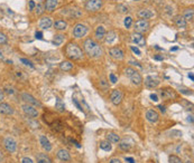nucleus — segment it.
Listing matches in <instances>:
<instances>
[{"label":"nucleus","mask_w":194,"mask_h":163,"mask_svg":"<svg viewBox=\"0 0 194 163\" xmlns=\"http://www.w3.org/2000/svg\"><path fill=\"white\" fill-rule=\"evenodd\" d=\"M83 46H84V52L91 58H100L103 55V50H102V47L100 46V44L95 42L92 38L85 39Z\"/></svg>","instance_id":"1"},{"label":"nucleus","mask_w":194,"mask_h":163,"mask_svg":"<svg viewBox=\"0 0 194 163\" xmlns=\"http://www.w3.org/2000/svg\"><path fill=\"white\" fill-rule=\"evenodd\" d=\"M65 55L72 60H79L83 57L82 49L74 43H68L65 46Z\"/></svg>","instance_id":"2"},{"label":"nucleus","mask_w":194,"mask_h":163,"mask_svg":"<svg viewBox=\"0 0 194 163\" xmlns=\"http://www.w3.org/2000/svg\"><path fill=\"white\" fill-rule=\"evenodd\" d=\"M125 74H126V76L129 79H130V82L136 86H139L142 85V83H143V77H142V75L136 70L135 68H133V67H127L125 69Z\"/></svg>","instance_id":"3"},{"label":"nucleus","mask_w":194,"mask_h":163,"mask_svg":"<svg viewBox=\"0 0 194 163\" xmlns=\"http://www.w3.org/2000/svg\"><path fill=\"white\" fill-rule=\"evenodd\" d=\"M149 27H151V25H149L148 20H145V19H139L134 24L135 33H138V34H144V33L148 31Z\"/></svg>","instance_id":"4"},{"label":"nucleus","mask_w":194,"mask_h":163,"mask_svg":"<svg viewBox=\"0 0 194 163\" xmlns=\"http://www.w3.org/2000/svg\"><path fill=\"white\" fill-rule=\"evenodd\" d=\"M103 1L102 0H88L85 3V9L90 12H97L102 8Z\"/></svg>","instance_id":"5"},{"label":"nucleus","mask_w":194,"mask_h":163,"mask_svg":"<svg viewBox=\"0 0 194 163\" xmlns=\"http://www.w3.org/2000/svg\"><path fill=\"white\" fill-rule=\"evenodd\" d=\"M3 146L9 153H15L17 150V142L15 141V138L11 136H6L3 138Z\"/></svg>","instance_id":"6"},{"label":"nucleus","mask_w":194,"mask_h":163,"mask_svg":"<svg viewBox=\"0 0 194 163\" xmlns=\"http://www.w3.org/2000/svg\"><path fill=\"white\" fill-rule=\"evenodd\" d=\"M159 96L165 100V101H168V100H172V98H176V92L171 88V87H165V88H162L159 89Z\"/></svg>","instance_id":"7"},{"label":"nucleus","mask_w":194,"mask_h":163,"mask_svg":"<svg viewBox=\"0 0 194 163\" xmlns=\"http://www.w3.org/2000/svg\"><path fill=\"white\" fill-rule=\"evenodd\" d=\"M122 100H124V94H122V92L120 91V89H113L112 92H111V94H110V101H111V103L113 104V105H120L121 102H122Z\"/></svg>","instance_id":"8"},{"label":"nucleus","mask_w":194,"mask_h":163,"mask_svg":"<svg viewBox=\"0 0 194 163\" xmlns=\"http://www.w3.org/2000/svg\"><path fill=\"white\" fill-rule=\"evenodd\" d=\"M88 34V27L83 24H76L73 28V36L75 38H82Z\"/></svg>","instance_id":"9"},{"label":"nucleus","mask_w":194,"mask_h":163,"mask_svg":"<svg viewBox=\"0 0 194 163\" xmlns=\"http://www.w3.org/2000/svg\"><path fill=\"white\" fill-rule=\"evenodd\" d=\"M23 108V112L25 113V115H27L28 117H32V119H35L38 116V111L36 110V107L33 106V105H29V104H24L21 106Z\"/></svg>","instance_id":"10"},{"label":"nucleus","mask_w":194,"mask_h":163,"mask_svg":"<svg viewBox=\"0 0 194 163\" xmlns=\"http://www.w3.org/2000/svg\"><path fill=\"white\" fill-rule=\"evenodd\" d=\"M21 100L26 104H29V105H33V106H38V107L42 106V104H41V102L38 100H36L33 95L28 94V93H23L21 94Z\"/></svg>","instance_id":"11"},{"label":"nucleus","mask_w":194,"mask_h":163,"mask_svg":"<svg viewBox=\"0 0 194 163\" xmlns=\"http://www.w3.org/2000/svg\"><path fill=\"white\" fill-rule=\"evenodd\" d=\"M109 55L116 60H122L124 57H125V54L122 52V49L119 48V47H112V48H110Z\"/></svg>","instance_id":"12"},{"label":"nucleus","mask_w":194,"mask_h":163,"mask_svg":"<svg viewBox=\"0 0 194 163\" xmlns=\"http://www.w3.org/2000/svg\"><path fill=\"white\" fill-rule=\"evenodd\" d=\"M130 37H131L133 43L136 44L137 46H139V47H145V45H146V40H145V37L143 36V34L134 33V34L131 35Z\"/></svg>","instance_id":"13"},{"label":"nucleus","mask_w":194,"mask_h":163,"mask_svg":"<svg viewBox=\"0 0 194 163\" xmlns=\"http://www.w3.org/2000/svg\"><path fill=\"white\" fill-rule=\"evenodd\" d=\"M159 79L154 77V76H147L145 78V85L148 88H155V87H157L159 85Z\"/></svg>","instance_id":"14"},{"label":"nucleus","mask_w":194,"mask_h":163,"mask_svg":"<svg viewBox=\"0 0 194 163\" xmlns=\"http://www.w3.org/2000/svg\"><path fill=\"white\" fill-rule=\"evenodd\" d=\"M146 119H147V121H149L151 123H157L158 120H159V114L155 110L151 108V110H148V111L146 112Z\"/></svg>","instance_id":"15"},{"label":"nucleus","mask_w":194,"mask_h":163,"mask_svg":"<svg viewBox=\"0 0 194 163\" xmlns=\"http://www.w3.org/2000/svg\"><path fill=\"white\" fill-rule=\"evenodd\" d=\"M52 25H53V21H52V18L51 17H42L39 19V21H38V26L39 28H42V29H48V28H51Z\"/></svg>","instance_id":"16"},{"label":"nucleus","mask_w":194,"mask_h":163,"mask_svg":"<svg viewBox=\"0 0 194 163\" xmlns=\"http://www.w3.org/2000/svg\"><path fill=\"white\" fill-rule=\"evenodd\" d=\"M0 114H3V115H11L14 114V108L11 105H9L7 103H0Z\"/></svg>","instance_id":"17"},{"label":"nucleus","mask_w":194,"mask_h":163,"mask_svg":"<svg viewBox=\"0 0 194 163\" xmlns=\"http://www.w3.org/2000/svg\"><path fill=\"white\" fill-rule=\"evenodd\" d=\"M57 6H59V0H46L45 5H44L45 10H47L50 12H53Z\"/></svg>","instance_id":"18"},{"label":"nucleus","mask_w":194,"mask_h":163,"mask_svg":"<svg viewBox=\"0 0 194 163\" xmlns=\"http://www.w3.org/2000/svg\"><path fill=\"white\" fill-rule=\"evenodd\" d=\"M39 143H41L42 147L46 151V152H50V151L52 150L51 142H50V140L45 136V135H41V137H39Z\"/></svg>","instance_id":"19"},{"label":"nucleus","mask_w":194,"mask_h":163,"mask_svg":"<svg viewBox=\"0 0 194 163\" xmlns=\"http://www.w3.org/2000/svg\"><path fill=\"white\" fill-rule=\"evenodd\" d=\"M57 158L61 161H64V162H68L71 160V155H70L68 150H65V149H61L57 151Z\"/></svg>","instance_id":"20"},{"label":"nucleus","mask_w":194,"mask_h":163,"mask_svg":"<svg viewBox=\"0 0 194 163\" xmlns=\"http://www.w3.org/2000/svg\"><path fill=\"white\" fill-rule=\"evenodd\" d=\"M106 34H107V31H106V28L103 26H99L97 27V29H95V38H97V40H103L104 39V37H106Z\"/></svg>","instance_id":"21"},{"label":"nucleus","mask_w":194,"mask_h":163,"mask_svg":"<svg viewBox=\"0 0 194 163\" xmlns=\"http://www.w3.org/2000/svg\"><path fill=\"white\" fill-rule=\"evenodd\" d=\"M153 16H154V14H153L149 9H140V10L138 11V17L142 18V19H145V20L152 18Z\"/></svg>","instance_id":"22"},{"label":"nucleus","mask_w":194,"mask_h":163,"mask_svg":"<svg viewBox=\"0 0 194 163\" xmlns=\"http://www.w3.org/2000/svg\"><path fill=\"white\" fill-rule=\"evenodd\" d=\"M36 162L37 163H52L51 158L46 153H38L36 155Z\"/></svg>","instance_id":"23"},{"label":"nucleus","mask_w":194,"mask_h":163,"mask_svg":"<svg viewBox=\"0 0 194 163\" xmlns=\"http://www.w3.org/2000/svg\"><path fill=\"white\" fill-rule=\"evenodd\" d=\"M59 69L64 70V72H70L73 69V63L70 60H64V61L59 63Z\"/></svg>","instance_id":"24"},{"label":"nucleus","mask_w":194,"mask_h":163,"mask_svg":"<svg viewBox=\"0 0 194 163\" xmlns=\"http://www.w3.org/2000/svg\"><path fill=\"white\" fill-rule=\"evenodd\" d=\"M54 27H55V29L62 31V30H65L68 28V23L65 20H63V19H59V20H56L54 23Z\"/></svg>","instance_id":"25"},{"label":"nucleus","mask_w":194,"mask_h":163,"mask_svg":"<svg viewBox=\"0 0 194 163\" xmlns=\"http://www.w3.org/2000/svg\"><path fill=\"white\" fill-rule=\"evenodd\" d=\"M117 39V34L115 31H109L106 34V37H104V42L107 44H112L115 40Z\"/></svg>","instance_id":"26"},{"label":"nucleus","mask_w":194,"mask_h":163,"mask_svg":"<svg viewBox=\"0 0 194 163\" xmlns=\"http://www.w3.org/2000/svg\"><path fill=\"white\" fill-rule=\"evenodd\" d=\"M194 17V11L193 8H187L184 10V15H183V18L185 19L186 21H192Z\"/></svg>","instance_id":"27"},{"label":"nucleus","mask_w":194,"mask_h":163,"mask_svg":"<svg viewBox=\"0 0 194 163\" xmlns=\"http://www.w3.org/2000/svg\"><path fill=\"white\" fill-rule=\"evenodd\" d=\"M107 141L110 143H119L120 142V136L116 133H108L107 134Z\"/></svg>","instance_id":"28"},{"label":"nucleus","mask_w":194,"mask_h":163,"mask_svg":"<svg viewBox=\"0 0 194 163\" xmlns=\"http://www.w3.org/2000/svg\"><path fill=\"white\" fill-rule=\"evenodd\" d=\"M175 25H176L178 28H186L187 27V21L183 17L181 16H177L175 18Z\"/></svg>","instance_id":"29"},{"label":"nucleus","mask_w":194,"mask_h":163,"mask_svg":"<svg viewBox=\"0 0 194 163\" xmlns=\"http://www.w3.org/2000/svg\"><path fill=\"white\" fill-rule=\"evenodd\" d=\"M64 38H65L64 35H55V36H54V39H53V44H54L55 46H59V45H62V43L64 42Z\"/></svg>","instance_id":"30"},{"label":"nucleus","mask_w":194,"mask_h":163,"mask_svg":"<svg viewBox=\"0 0 194 163\" xmlns=\"http://www.w3.org/2000/svg\"><path fill=\"white\" fill-rule=\"evenodd\" d=\"M34 10H35V14H36L37 16H41V15L44 14V11H45V7H44V5H42V3H38V5L35 6Z\"/></svg>","instance_id":"31"},{"label":"nucleus","mask_w":194,"mask_h":163,"mask_svg":"<svg viewBox=\"0 0 194 163\" xmlns=\"http://www.w3.org/2000/svg\"><path fill=\"white\" fill-rule=\"evenodd\" d=\"M100 149H102L103 151H107V152H109V151H111L112 146H111L110 142H108V141H102L101 143H100Z\"/></svg>","instance_id":"32"},{"label":"nucleus","mask_w":194,"mask_h":163,"mask_svg":"<svg viewBox=\"0 0 194 163\" xmlns=\"http://www.w3.org/2000/svg\"><path fill=\"white\" fill-rule=\"evenodd\" d=\"M55 108H56L59 112H64L65 111V105H64V103H62V102H61V100H59V98H57V101H56Z\"/></svg>","instance_id":"33"},{"label":"nucleus","mask_w":194,"mask_h":163,"mask_svg":"<svg viewBox=\"0 0 194 163\" xmlns=\"http://www.w3.org/2000/svg\"><path fill=\"white\" fill-rule=\"evenodd\" d=\"M168 161L169 163H183V161L177 156V155H169L168 158Z\"/></svg>","instance_id":"34"},{"label":"nucleus","mask_w":194,"mask_h":163,"mask_svg":"<svg viewBox=\"0 0 194 163\" xmlns=\"http://www.w3.org/2000/svg\"><path fill=\"white\" fill-rule=\"evenodd\" d=\"M119 149L122 150V151H125V152H127V151L130 150V144H128L126 142H119Z\"/></svg>","instance_id":"35"},{"label":"nucleus","mask_w":194,"mask_h":163,"mask_svg":"<svg viewBox=\"0 0 194 163\" xmlns=\"http://www.w3.org/2000/svg\"><path fill=\"white\" fill-rule=\"evenodd\" d=\"M124 25L126 27L127 29H129L131 25H133V18L130 17V16H128V17L125 18V20H124Z\"/></svg>","instance_id":"36"},{"label":"nucleus","mask_w":194,"mask_h":163,"mask_svg":"<svg viewBox=\"0 0 194 163\" xmlns=\"http://www.w3.org/2000/svg\"><path fill=\"white\" fill-rule=\"evenodd\" d=\"M117 11H119L120 14H128V7H126L125 5H118L117 6Z\"/></svg>","instance_id":"37"},{"label":"nucleus","mask_w":194,"mask_h":163,"mask_svg":"<svg viewBox=\"0 0 194 163\" xmlns=\"http://www.w3.org/2000/svg\"><path fill=\"white\" fill-rule=\"evenodd\" d=\"M7 42H8L7 35L2 33V31H0V45H5V44H7Z\"/></svg>","instance_id":"38"},{"label":"nucleus","mask_w":194,"mask_h":163,"mask_svg":"<svg viewBox=\"0 0 194 163\" xmlns=\"http://www.w3.org/2000/svg\"><path fill=\"white\" fill-rule=\"evenodd\" d=\"M20 61H21V63H24L26 66H29V67L34 68V65H33V63H32V61H29L28 59H26V58H21V59H20Z\"/></svg>","instance_id":"39"},{"label":"nucleus","mask_w":194,"mask_h":163,"mask_svg":"<svg viewBox=\"0 0 194 163\" xmlns=\"http://www.w3.org/2000/svg\"><path fill=\"white\" fill-rule=\"evenodd\" d=\"M100 87L103 88V89H108V88H109V84H108V82H107V80H104V79H102L101 82H100Z\"/></svg>","instance_id":"40"},{"label":"nucleus","mask_w":194,"mask_h":163,"mask_svg":"<svg viewBox=\"0 0 194 163\" xmlns=\"http://www.w3.org/2000/svg\"><path fill=\"white\" fill-rule=\"evenodd\" d=\"M109 78H110V82L112 83V84H116L117 82H118V78H117V76L115 75V74H110V76H109Z\"/></svg>","instance_id":"41"},{"label":"nucleus","mask_w":194,"mask_h":163,"mask_svg":"<svg viewBox=\"0 0 194 163\" xmlns=\"http://www.w3.org/2000/svg\"><path fill=\"white\" fill-rule=\"evenodd\" d=\"M21 163H35L30 158H28V156H25V158H23L21 159Z\"/></svg>","instance_id":"42"},{"label":"nucleus","mask_w":194,"mask_h":163,"mask_svg":"<svg viewBox=\"0 0 194 163\" xmlns=\"http://www.w3.org/2000/svg\"><path fill=\"white\" fill-rule=\"evenodd\" d=\"M109 163H122L118 158H111L109 160Z\"/></svg>","instance_id":"43"},{"label":"nucleus","mask_w":194,"mask_h":163,"mask_svg":"<svg viewBox=\"0 0 194 163\" xmlns=\"http://www.w3.org/2000/svg\"><path fill=\"white\" fill-rule=\"evenodd\" d=\"M130 48H131V50L135 53V54H137V55H142V52H140V50H139L137 47H135V46H131Z\"/></svg>","instance_id":"44"},{"label":"nucleus","mask_w":194,"mask_h":163,"mask_svg":"<svg viewBox=\"0 0 194 163\" xmlns=\"http://www.w3.org/2000/svg\"><path fill=\"white\" fill-rule=\"evenodd\" d=\"M73 103H74V105H75V106H76V107H77V108H79V110H80V111L83 112V108H82V106H81V105L79 104V102L76 101L75 98H73Z\"/></svg>","instance_id":"45"},{"label":"nucleus","mask_w":194,"mask_h":163,"mask_svg":"<svg viewBox=\"0 0 194 163\" xmlns=\"http://www.w3.org/2000/svg\"><path fill=\"white\" fill-rule=\"evenodd\" d=\"M151 100H152V101H154V102H157V101H158V95L157 94H151Z\"/></svg>","instance_id":"46"},{"label":"nucleus","mask_w":194,"mask_h":163,"mask_svg":"<svg viewBox=\"0 0 194 163\" xmlns=\"http://www.w3.org/2000/svg\"><path fill=\"white\" fill-rule=\"evenodd\" d=\"M35 6H36V3H35L34 0H30L29 1V10H34Z\"/></svg>","instance_id":"47"},{"label":"nucleus","mask_w":194,"mask_h":163,"mask_svg":"<svg viewBox=\"0 0 194 163\" xmlns=\"http://www.w3.org/2000/svg\"><path fill=\"white\" fill-rule=\"evenodd\" d=\"M125 160H126L128 163H136V161H135V159H134V158H129V156H126V158H125Z\"/></svg>","instance_id":"48"},{"label":"nucleus","mask_w":194,"mask_h":163,"mask_svg":"<svg viewBox=\"0 0 194 163\" xmlns=\"http://www.w3.org/2000/svg\"><path fill=\"white\" fill-rule=\"evenodd\" d=\"M5 100V94H3V91L0 88V103H2Z\"/></svg>","instance_id":"49"},{"label":"nucleus","mask_w":194,"mask_h":163,"mask_svg":"<svg viewBox=\"0 0 194 163\" xmlns=\"http://www.w3.org/2000/svg\"><path fill=\"white\" fill-rule=\"evenodd\" d=\"M35 37H36L37 39H43V33H41V31H36Z\"/></svg>","instance_id":"50"},{"label":"nucleus","mask_w":194,"mask_h":163,"mask_svg":"<svg viewBox=\"0 0 194 163\" xmlns=\"http://www.w3.org/2000/svg\"><path fill=\"white\" fill-rule=\"evenodd\" d=\"M6 93H7V94H14L15 91H14V88H11V87H10V88H9V87H6Z\"/></svg>","instance_id":"51"},{"label":"nucleus","mask_w":194,"mask_h":163,"mask_svg":"<svg viewBox=\"0 0 194 163\" xmlns=\"http://www.w3.org/2000/svg\"><path fill=\"white\" fill-rule=\"evenodd\" d=\"M129 64H131V65H136V66H138L139 68H142V65H140L138 61H129Z\"/></svg>","instance_id":"52"},{"label":"nucleus","mask_w":194,"mask_h":163,"mask_svg":"<svg viewBox=\"0 0 194 163\" xmlns=\"http://www.w3.org/2000/svg\"><path fill=\"white\" fill-rule=\"evenodd\" d=\"M154 59H156V60H163L164 58H163V56H159V55H156L155 57H154Z\"/></svg>","instance_id":"53"},{"label":"nucleus","mask_w":194,"mask_h":163,"mask_svg":"<svg viewBox=\"0 0 194 163\" xmlns=\"http://www.w3.org/2000/svg\"><path fill=\"white\" fill-rule=\"evenodd\" d=\"M158 108H159L160 112H163V113L165 112V106H163V105H159V106H158Z\"/></svg>","instance_id":"54"},{"label":"nucleus","mask_w":194,"mask_h":163,"mask_svg":"<svg viewBox=\"0 0 194 163\" xmlns=\"http://www.w3.org/2000/svg\"><path fill=\"white\" fill-rule=\"evenodd\" d=\"M177 49H178V47H173V48H171L172 52H175V50H177Z\"/></svg>","instance_id":"55"},{"label":"nucleus","mask_w":194,"mask_h":163,"mask_svg":"<svg viewBox=\"0 0 194 163\" xmlns=\"http://www.w3.org/2000/svg\"><path fill=\"white\" fill-rule=\"evenodd\" d=\"M187 120L190 121L191 123H193V119H192V116H188V119H187Z\"/></svg>","instance_id":"56"},{"label":"nucleus","mask_w":194,"mask_h":163,"mask_svg":"<svg viewBox=\"0 0 194 163\" xmlns=\"http://www.w3.org/2000/svg\"><path fill=\"white\" fill-rule=\"evenodd\" d=\"M188 77L191 78V79H192V80H193V79H194V77H193V74H192V73H191V74H190V75H188Z\"/></svg>","instance_id":"57"},{"label":"nucleus","mask_w":194,"mask_h":163,"mask_svg":"<svg viewBox=\"0 0 194 163\" xmlns=\"http://www.w3.org/2000/svg\"><path fill=\"white\" fill-rule=\"evenodd\" d=\"M0 58H2V52L0 50Z\"/></svg>","instance_id":"58"},{"label":"nucleus","mask_w":194,"mask_h":163,"mask_svg":"<svg viewBox=\"0 0 194 163\" xmlns=\"http://www.w3.org/2000/svg\"><path fill=\"white\" fill-rule=\"evenodd\" d=\"M185 163H192L191 161H187V162H185Z\"/></svg>","instance_id":"59"},{"label":"nucleus","mask_w":194,"mask_h":163,"mask_svg":"<svg viewBox=\"0 0 194 163\" xmlns=\"http://www.w3.org/2000/svg\"><path fill=\"white\" fill-rule=\"evenodd\" d=\"M38 1H43V0H38Z\"/></svg>","instance_id":"60"}]
</instances>
